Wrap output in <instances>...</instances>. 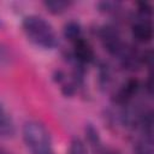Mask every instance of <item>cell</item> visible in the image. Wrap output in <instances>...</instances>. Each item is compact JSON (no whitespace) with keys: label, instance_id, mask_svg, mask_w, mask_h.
<instances>
[{"label":"cell","instance_id":"7a4b0ae2","mask_svg":"<svg viewBox=\"0 0 154 154\" xmlns=\"http://www.w3.org/2000/svg\"><path fill=\"white\" fill-rule=\"evenodd\" d=\"M23 140L31 154H55L51 134L38 120H28L23 125Z\"/></svg>","mask_w":154,"mask_h":154},{"label":"cell","instance_id":"9c48e42d","mask_svg":"<svg viewBox=\"0 0 154 154\" xmlns=\"http://www.w3.org/2000/svg\"><path fill=\"white\" fill-rule=\"evenodd\" d=\"M64 36L66 40L75 43L79 38H82V28L79 23L75 20H70L64 25Z\"/></svg>","mask_w":154,"mask_h":154},{"label":"cell","instance_id":"4fadbf2b","mask_svg":"<svg viewBox=\"0 0 154 154\" xmlns=\"http://www.w3.org/2000/svg\"><path fill=\"white\" fill-rule=\"evenodd\" d=\"M99 7L102 12L105 13H112L116 14L120 11V4L119 2H114V1H103L99 4Z\"/></svg>","mask_w":154,"mask_h":154},{"label":"cell","instance_id":"5b68a950","mask_svg":"<svg viewBox=\"0 0 154 154\" xmlns=\"http://www.w3.org/2000/svg\"><path fill=\"white\" fill-rule=\"evenodd\" d=\"M132 37L141 43L149 42L153 37V28L149 20L147 19H141L136 23H134L132 29H131Z\"/></svg>","mask_w":154,"mask_h":154},{"label":"cell","instance_id":"2e32d148","mask_svg":"<svg viewBox=\"0 0 154 154\" xmlns=\"http://www.w3.org/2000/svg\"><path fill=\"white\" fill-rule=\"evenodd\" d=\"M0 154H12V153H8V152H5V150H0Z\"/></svg>","mask_w":154,"mask_h":154},{"label":"cell","instance_id":"52a82bcc","mask_svg":"<svg viewBox=\"0 0 154 154\" xmlns=\"http://www.w3.org/2000/svg\"><path fill=\"white\" fill-rule=\"evenodd\" d=\"M85 136H87L88 143L90 144V147L95 154H103L106 152L107 148L103 146L101 137L99 135V131L91 124H88L85 126Z\"/></svg>","mask_w":154,"mask_h":154},{"label":"cell","instance_id":"9a60e30c","mask_svg":"<svg viewBox=\"0 0 154 154\" xmlns=\"http://www.w3.org/2000/svg\"><path fill=\"white\" fill-rule=\"evenodd\" d=\"M103 154H120V153L117 152V150H114V149H106V152Z\"/></svg>","mask_w":154,"mask_h":154},{"label":"cell","instance_id":"277c9868","mask_svg":"<svg viewBox=\"0 0 154 154\" xmlns=\"http://www.w3.org/2000/svg\"><path fill=\"white\" fill-rule=\"evenodd\" d=\"M73 58L79 64H89L95 58L93 47L83 37L73 43Z\"/></svg>","mask_w":154,"mask_h":154},{"label":"cell","instance_id":"30bf717a","mask_svg":"<svg viewBox=\"0 0 154 154\" xmlns=\"http://www.w3.org/2000/svg\"><path fill=\"white\" fill-rule=\"evenodd\" d=\"M71 5H72V2L66 1V0H48V1L43 2V6L47 8V11L53 14L64 13L66 10H69V7Z\"/></svg>","mask_w":154,"mask_h":154},{"label":"cell","instance_id":"e0dca14e","mask_svg":"<svg viewBox=\"0 0 154 154\" xmlns=\"http://www.w3.org/2000/svg\"><path fill=\"white\" fill-rule=\"evenodd\" d=\"M0 26H1V22H0Z\"/></svg>","mask_w":154,"mask_h":154},{"label":"cell","instance_id":"8fae6325","mask_svg":"<svg viewBox=\"0 0 154 154\" xmlns=\"http://www.w3.org/2000/svg\"><path fill=\"white\" fill-rule=\"evenodd\" d=\"M12 64V55L8 48L0 43V70H6Z\"/></svg>","mask_w":154,"mask_h":154},{"label":"cell","instance_id":"7c38bea8","mask_svg":"<svg viewBox=\"0 0 154 154\" xmlns=\"http://www.w3.org/2000/svg\"><path fill=\"white\" fill-rule=\"evenodd\" d=\"M69 154H89V153L85 147V143L81 138L76 137L70 142Z\"/></svg>","mask_w":154,"mask_h":154},{"label":"cell","instance_id":"6da1fadb","mask_svg":"<svg viewBox=\"0 0 154 154\" xmlns=\"http://www.w3.org/2000/svg\"><path fill=\"white\" fill-rule=\"evenodd\" d=\"M23 31L28 40L43 49H53L58 46V36L54 28L42 17L31 14L23 19Z\"/></svg>","mask_w":154,"mask_h":154},{"label":"cell","instance_id":"5bb4252c","mask_svg":"<svg viewBox=\"0 0 154 154\" xmlns=\"http://www.w3.org/2000/svg\"><path fill=\"white\" fill-rule=\"evenodd\" d=\"M138 13L142 17V19H146L147 17H149L152 14V6L148 2H138Z\"/></svg>","mask_w":154,"mask_h":154},{"label":"cell","instance_id":"ba28073f","mask_svg":"<svg viewBox=\"0 0 154 154\" xmlns=\"http://www.w3.org/2000/svg\"><path fill=\"white\" fill-rule=\"evenodd\" d=\"M134 154H153V135L141 132L132 148Z\"/></svg>","mask_w":154,"mask_h":154},{"label":"cell","instance_id":"8992f818","mask_svg":"<svg viewBox=\"0 0 154 154\" xmlns=\"http://www.w3.org/2000/svg\"><path fill=\"white\" fill-rule=\"evenodd\" d=\"M16 128L12 120V117L5 108V106L0 102V136L5 138H10L14 135Z\"/></svg>","mask_w":154,"mask_h":154},{"label":"cell","instance_id":"3957f363","mask_svg":"<svg viewBox=\"0 0 154 154\" xmlns=\"http://www.w3.org/2000/svg\"><path fill=\"white\" fill-rule=\"evenodd\" d=\"M100 37L101 41L105 46V48L113 55L119 57V54L122 53V51L124 49L125 45L120 38V35L118 32V30L114 26H109L106 25L101 29L100 31Z\"/></svg>","mask_w":154,"mask_h":154}]
</instances>
